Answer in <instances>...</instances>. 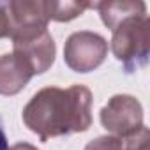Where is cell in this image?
<instances>
[{
	"label": "cell",
	"mask_w": 150,
	"mask_h": 150,
	"mask_svg": "<svg viewBox=\"0 0 150 150\" xmlns=\"http://www.w3.org/2000/svg\"><path fill=\"white\" fill-rule=\"evenodd\" d=\"M0 150H9V143H7V136H6L2 118H0Z\"/></svg>",
	"instance_id": "cell-3"
},
{
	"label": "cell",
	"mask_w": 150,
	"mask_h": 150,
	"mask_svg": "<svg viewBox=\"0 0 150 150\" xmlns=\"http://www.w3.org/2000/svg\"><path fill=\"white\" fill-rule=\"evenodd\" d=\"M103 21L113 30V53L124 62L127 72L139 69L148 60V20L143 2L96 4Z\"/></svg>",
	"instance_id": "cell-2"
},
{
	"label": "cell",
	"mask_w": 150,
	"mask_h": 150,
	"mask_svg": "<svg viewBox=\"0 0 150 150\" xmlns=\"http://www.w3.org/2000/svg\"><path fill=\"white\" fill-rule=\"evenodd\" d=\"M27 125L46 141L50 136L85 131L90 125V92L85 87L69 90L44 88L25 108Z\"/></svg>",
	"instance_id": "cell-1"
}]
</instances>
